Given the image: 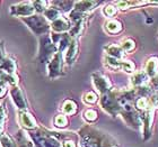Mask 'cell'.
Masks as SVG:
<instances>
[{
	"label": "cell",
	"instance_id": "obj_15",
	"mask_svg": "<svg viewBox=\"0 0 158 147\" xmlns=\"http://www.w3.org/2000/svg\"><path fill=\"white\" fill-rule=\"evenodd\" d=\"M114 5L118 10L124 11V10L135 8V7L146 6V5H158V1H148V0H146V1H139V0L132 1L131 0V1H116V2H114Z\"/></svg>",
	"mask_w": 158,
	"mask_h": 147
},
{
	"label": "cell",
	"instance_id": "obj_27",
	"mask_svg": "<svg viewBox=\"0 0 158 147\" xmlns=\"http://www.w3.org/2000/svg\"><path fill=\"white\" fill-rule=\"evenodd\" d=\"M133 107H135V110L138 111V112H140V114L149 110V109H152L150 106H149L148 98H146V97H139V98L135 99Z\"/></svg>",
	"mask_w": 158,
	"mask_h": 147
},
{
	"label": "cell",
	"instance_id": "obj_38",
	"mask_svg": "<svg viewBox=\"0 0 158 147\" xmlns=\"http://www.w3.org/2000/svg\"><path fill=\"white\" fill-rule=\"evenodd\" d=\"M9 85L6 84L5 82H0V99H3L8 93Z\"/></svg>",
	"mask_w": 158,
	"mask_h": 147
},
{
	"label": "cell",
	"instance_id": "obj_43",
	"mask_svg": "<svg viewBox=\"0 0 158 147\" xmlns=\"http://www.w3.org/2000/svg\"><path fill=\"white\" fill-rule=\"evenodd\" d=\"M1 74H2V71L0 70V79H1Z\"/></svg>",
	"mask_w": 158,
	"mask_h": 147
},
{
	"label": "cell",
	"instance_id": "obj_19",
	"mask_svg": "<svg viewBox=\"0 0 158 147\" xmlns=\"http://www.w3.org/2000/svg\"><path fill=\"white\" fill-rule=\"evenodd\" d=\"M105 51V55L111 56L113 59L116 60H125V53L123 52V49L120 47V45H115V44H109L104 47Z\"/></svg>",
	"mask_w": 158,
	"mask_h": 147
},
{
	"label": "cell",
	"instance_id": "obj_30",
	"mask_svg": "<svg viewBox=\"0 0 158 147\" xmlns=\"http://www.w3.org/2000/svg\"><path fill=\"white\" fill-rule=\"evenodd\" d=\"M98 95H97V93L94 91H87L85 93V95H82V101H84V103H86V105L88 106H93L95 105V103H97V101H98Z\"/></svg>",
	"mask_w": 158,
	"mask_h": 147
},
{
	"label": "cell",
	"instance_id": "obj_20",
	"mask_svg": "<svg viewBox=\"0 0 158 147\" xmlns=\"http://www.w3.org/2000/svg\"><path fill=\"white\" fill-rule=\"evenodd\" d=\"M15 141H16L17 147H35L34 143L31 139L30 135L27 134V131L24 130V129L17 133Z\"/></svg>",
	"mask_w": 158,
	"mask_h": 147
},
{
	"label": "cell",
	"instance_id": "obj_40",
	"mask_svg": "<svg viewBox=\"0 0 158 147\" xmlns=\"http://www.w3.org/2000/svg\"><path fill=\"white\" fill-rule=\"evenodd\" d=\"M6 118H7V108H6V105L2 103V105H0V121L5 122Z\"/></svg>",
	"mask_w": 158,
	"mask_h": 147
},
{
	"label": "cell",
	"instance_id": "obj_3",
	"mask_svg": "<svg viewBox=\"0 0 158 147\" xmlns=\"http://www.w3.org/2000/svg\"><path fill=\"white\" fill-rule=\"evenodd\" d=\"M99 103H101V107H102L103 110L112 117H116L121 114L122 106L118 101L115 90H112V91L107 92L105 95H101Z\"/></svg>",
	"mask_w": 158,
	"mask_h": 147
},
{
	"label": "cell",
	"instance_id": "obj_23",
	"mask_svg": "<svg viewBox=\"0 0 158 147\" xmlns=\"http://www.w3.org/2000/svg\"><path fill=\"white\" fill-rule=\"evenodd\" d=\"M61 110L66 116H73L78 111V105L76 103V101H73L71 99H66L62 102Z\"/></svg>",
	"mask_w": 158,
	"mask_h": 147
},
{
	"label": "cell",
	"instance_id": "obj_14",
	"mask_svg": "<svg viewBox=\"0 0 158 147\" xmlns=\"http://www.w3.org/2000/svg\"><path fill=\"white\" fill-rule=\"evenodd\" d=\"M149 80H150V78L146 74L145 71H138V72H135L132 74L131 79H130V82H131L132 88L139 89L148 85Z\"/></svg>",
	"mask_w": 158,
	"mask_h": 147
},
{
	"label": "cell",
	"instance_id": "obj_36",
	"mask_svg": "<svg viewBox=\"0 0 158 147\" xmlns=\"http://www.w3.org/2000/svg\"><path fill=\"white\" fill-rule=\"evenodd\" d=\"M148 101L150 108L156 110L158 109V91H154L152 95L148 97Z\"/></svg>",
	"mask_w": 158,
	"mask_h": 147
},
{
	"label": "cell",
	"instance_id": "obj_4",
	"mask_svg": "<svg viewBox=\"0 0 158 147\" xmlns=\"http://www.w3.org/2000/svg\"><path fill=\"white\" fill-rule=\"evenodd\" d=\"M58 53V48L50 38L49 34L44 35L40 39V51H39V60L42 63H48L51 61L53 56Z\"/></svg>",
	"mask_w": 158,
	"mask_h": 147
},
{
	"label": "cell",
	"instance_id": "obj_39",
	"mask_svg": "<svg viewBox=\"0 0 158 147\" xmlns=\"http://www.w3.org/2000/svg\"><path fill=\"white\" fill-rule=\"evenodd\" d=\"M61 146L62 147H77L76 141L71 139V138H67L64 141H61Z\"/></svg>",
	"mask_w": 158,
	"mask_h": 147
},
{
	"label": "cell",
	"instance_id": "obj_41",
	"mask_svg": "<svg viewBox=\"0 0 158 147\" xmlns=\"http://www.w3.org/2000/svg\"><path fill=\"white\" fill-rule=\"evenodd\" d=\"M6 56V52H5V45H3V42L0 41V60Z\"/></svg>",
	"mask_w": 158,
	"mask_h": 147
},
{
	"label": "cell",
	"instance_id": "obj_2",
	"mask_svg": "<svg viewBox=\"0 0 158 147\" xmlns=\"http://www.w3.org/2000/svg\"><path fill=\"white\" fill-rule=\"evenodd\" d=\"M22 21H23L35 35H39V36L48 35L49 32L51 30L50 23L44 18L43 15L34 14L33 16L26 17V18H22Z\"/></svg>",
	"mask_w": 158,
	"mask_h": 147
},
{
	"label": "cell",
	"instance_id": "obj_13",
	"mask_svg": "<svg viewBox=\"0 0 158 147\" xmlns=\"http://www.w3.org/2000/svg\"><path fill=\"white\" fill-rule=\"evenodd\" d=\"M78 53H79L78 39H73L71 44H70L69 47L64 52V57H63L64 64H67V65H73V63L76 62L77 57H78Z\"/></svg>",
	"mask_w": 158,
	"mask_h": 147
},
{
	"label": "cell",
	"instance_id": "obj_25",
	"mask_svg": "<svg viewBox=\"0 0 158 147\" xmlns=\"http://www.w3.org/2000/svg\"><path fill=\"white\" fill-rule=\"evenodd\" d=\"M53 7H56L60 13H70L73 9L75 1H52L50 2Z\"/></svg>",
	"mask_w": 158,
	"mask_h": 147
},
{
	"label": "cell",
	"instance_id": "obj_5",
	"mask_svg": "<svg viewBox=\"0 0 158 147\" xmlns=\"http://www.w3.org/2000/svg\"><path fill=\"white\" fill-rule=\"evenodd\" d=\"M120 116L125 121V124L130 127L135 128V129H139L140 127H142L141 114H140V112L135 110L132 105L123 106Z\"/></svg>",
	"mask_w": 158,
	"mask_h": 147
},
{
	"label": "cell",
	"instance_id": "obj_33",
	"mask_svg": "<svg viewBox=\"0 0 158 147\" xmlns=\"http://www.w3.org/2000/svg\"><path fill=\"white\" fill-rule=\"evenodd\" d=\"M118 11V9L116 8V6L114 3H107V5L104 6V8L102 10L103 15L105 17H107V18H110V19H113V17L116 16Z\"/></svg>",
	"mask_w": 158,
	"mask_h": 147
},
{
	"label": "cell",
	"instance_id": "obj_22",
	"mask_svg": "<svg viewBox=\"0 0 158 147\" xmlns=\"http://www.w3.org/2000/svg\"><path fill=\"white\" fill-rule=\"evenodd\" d=\"M86 19H87V17L84 18L82 20H80V21H78V23L73 24L71 29L68 32L69 36L73 39H78L79 37L81 36L82 32H84V29H85V27H86Z\"/></svg>",
	"mask_w": 158,
	"mask_h": 147
},
{
	"label": "cell",
	"instance_id": "obj_12",
	"mask_svg": "<svg viewBox=\"0 0 158 147\" xmlns=\"http://www.w3.org/2000/svg\"><path fill=\"white\" fill-rule=\"evenodd\" d=\"M50 27H51V30L52 33L56 34H66L68 33L71 27H73V24L69 20L68 17L61 16L60 18H58L56 20H54L53 23L50 24Z\"/></svg>",
	"mask_w": 158,
	"mask_h": 147
},
{
	"label": "cell",
	"instance_id": "obj_34",
	"mask_svg": "<svg viewBox=\"0 0 158 147\" xmlns=\"http://www.w3.org/2000/svg\"><path fill=\"white\" fill-rule=\"evenodd\" d=\"M0 146L1 147H17L15 138L7 134H3L0 137Z\"/></svg>",
	"mask_w": 158,
	"mask_h": 147
},
{
	"label": "cell",
	"instance_id": "obj_28",
	"mask_svg": "<svg viewBox=\"0 0 158 147\" xmlns=\"http://www.w3.org/2000/svg\"><path fill=\"white\" fill-rule=\"evenodd\" d=\"M43 16H44V18H45V19L48 20L50 24H51V23H53L54 20H56L58 18H60V17L62 16V14L60 13L56 7L51 6V7H49L45 11H44Z\"/></svg>",
	"mask_w": 158,
	"mask_h": 147
},
{
	"label": "cell",
	"instance_id": "obj_6",
	"mask_svg": "<svg viewBox=\"0 0 158 147\" xmlns=\"http://www.w3.org/2000/svg\"><path fill=\"white\" fill-rule=\"evenodd\" d=\"M63 65H64V60H63V54L56 53L53 56L51 61L48 63V75L50 79H56L63 75Z\"/></svg>",
	"mask_w": 158,
	"mask_h": 147
},
{
	"label": "cell",
	"instance_id": "obj_37",
	"mask_svg": "<svg viewBox=\"0 0 158 147\" xmlns=\"http://www.w3.org/2000/svg\"><path fill=\"white\" fill-rule=\"evenodd\" d=\"M148 85H149V88L152 89V91H158V74H156L155 76L150 78Z\"/></svg>",
	"mask_w": 158,
	"mask_h": 147
},
{
	"label": "cell",
	"instance_id": "obj_1",
	"mask_svg": "<svg viewBox=\"0 0 158 147\" xmlns=\"http://www.w3.org/2000/svg\"><path fill=\"white\" fill-rule=\"evenodd\" d=\"M78 136L80 147H118L114 138L90 125L82 126Z\"/></svg>",
	"mask_w": 158,
	"mask_h": 147
},
{
	"label": "cell",
	"instance_id": "obj_18",
	"mask_svg": "<svg viewBox=\"0 0 158 147\" xmlns=\"http://www.w3.org/2000/svg\"><path fill=\"white\" fill-rule=\"evenodd\" d=\"M104 30L110 35H118L123 30V25L120 20L115 19V18L109 19L104 24Z\"/></svg>",
	"mask_w": 158,
	"mask_h": 147
},
{
	"label": "cell",
	"instance_id": "obj_17",
	"mask_svg": "<svg viewBox=\"0 0 158 147\" xmlns=\"http://www.w3.org/2000/svg\"><path fill=\"white\" fill-rule=\"evenodd\" d=\"M99 1H76L75 2V6H73V9L78 11V13L82 14V15H88L92 10H94L96 7L99 5Z\"/></svg>",
	"mask_w": 158,
	"mask_h": 147
},
{
	"label": "cell",
	"instance_id": "obj_42",
	"mask_svg": "<svg viewBox=\"0 0 158 147\" xmlns=\"http://www.w3.org/2000/svg\"><path fill=\"white\" fill-rule=\"evenodd\" d=\"M3 130H5V122L0 121V137L3 135Z\"/></svg>",
	"mask_w": 158,
	"mask_h": 147
},
{
	"label": "cell",
	"instance_id": "obj_10",
	"mask_svg": "<svg viewBox=\"0 0 158 147\" xmlns=\"http://www.w3.org/2000/svg\"><path fill=\"white\" fill-rule=\"evenodd\" d=\"M141 119H142V128H143V141H147L152 136V124H154V118H155V110L149 109V110L142 112Z\"/></svg>",
	"mask_w": 158,
	"mask_h": 147
},
{
	"label": "cell",
	"instance_id": "obj_29",
	"mask_svg": "<svg viewBox=\"0 0 158 147\" xmlns=\"http://www.w3.org/2000/svg\"><path fill=\"white\" fill-rule=\"evenodd\" d=\"M82 118L87 124H94L98 119V112L94 108H88L82 112Z\"/></svg>",
	"mask_w": 158,
	"mask_h": 147
},
{
	"label": "cell",
	"instance_id": "obj_31",
	"mask_svg": "<svg viewBox=\"0 0 158 147\" xmlns=\"http://www.w3.org/2000/svg\"><path fill=\"white\" fill-rule=\"evenodd\" d=\"M69 124V120H68V118H67L66 114H56L54 119H53V125L56 126V128H59V129H63V128H66Z\"/></svg>",
	"mask_w": 158,
	"mask_h": 147
},
{
	"label": "cell",
	"instance_id": "obj_35",
	"mask_svg": "<svg viewBox=\"0 0 158 147\" xmlns=\"http://www.w3.org/2000/svg\"><path fill=\"white\" fill-rule=\"evenodd\" d=\"M122 71H124L129 74H133L135 72V64L130 60H123L122 61Z\"/></svg>",
	"mask_w": 158,
	"mask_h": 147
},
{
	"label": "cell",
	"instance_id": "obj_11",
	"mask_svg": "<svg viewBox=\"0 0 158 147\" xmlns=\"http://www.w3.org/2000/svg\"><path fill=\"white\" fill-rule=\"evenodd\" d=\"M18 119H19V124L24 130L31 131L37 128L36 119L34 118V116L28 110L19 111L18 112Z\"/></svg>",
	"mask_w": 158,
	"mask_h": 147
},
{
	"label": "cell",
	"instance_id": "obj_21",
	"mask_svg": "<svg viewBox=\"0 0 158 147\" xmlns=\"http://www.w3.org/2000/svg\"><path fill=\"white\" fill-rule=\"evenodd\" d=\"M143 71L149 78H152L156 74H158V56H152L146 61Z\"/></svg>",
	"mask_w": 158,
	"mask_h": 147
},
{
	"label": "cell",
	"instance_id": "obj_9",
	"mask_svg": "<svg viewBox=\"0 0 158 147\" xmlns=\"http://www.w3.org/2000/svg\"><path fill=\"white\" fill-rule=\"evenodd\" d=\"M10 97H11V100H13L14 105L16 106L18 110H28V102H27V99L24 95L23 90L18 87V85H15V87H11L10 88Z\"/></svg>",
	"mask_w": 158,
	"mask_h": 147
},
{
	"label": "cell",
	"instance_id": "obj_8",
	"mask_svg": "<svg viewBox=\"0 0 158 147\" xmlns=\"http://www.w3.org/2000/svg\"><path fill=\"white\" fill-rule=\"evenodd\" d=\"M9 14L14 17L26 18V17L33 16L35 14V10L32 5V1H27V2H19L13 5L9 8Z\"/></svg>",
	"mask_w": 158,
	"mask_h": 147
},
{
	"label": "cell",
	"instance_id": "obj_7",
	"mask_svg": "<svg viewBox=\"0 0 158 147\" xmlns=\"http://www.w3.org/2000/svg\"><path fill=\"white\" fill-rule=\"evenodd\" d=\"M92 82L94 88L99 95H105L107 92L112 91V82L105 74L101 72H94L92 74Z\"/></svg>",
	"mask_w": 158,
	"mask_h": 147
},
{
	"label": "cell",
	"instance_id": "obj_26",
	"mask_svg": "<svg viewBox=\"0 0 158 147\" xmlns=\"http://www.w3.org/2000/svg\"><path fill=\"white\" fill-rule=\"evenodd\" d=\"M120 47L123 49V52L127 54V53H132L137 48V43L133 38H130V37H125L121 41L120 43Z\"/></svg>",
	"mask_w": 158,
	"mask_h": 147
},
{
	"label": "cell",
	"instance_id": "obj_32",
	"mask_svg": "<svg viewBox=\"0 0 158 147\" xmlns=\"http://www.w3.org/2000/svg\"><path fill=\"white\" fill-rule=\"evenodd\" d=\"M32 5L34 7L35 13L39 14V15H43L44 11L49 8L50 2L49 1H45V0H37V1H32Z\"/></svg>",
	"mask_w": 158,
	"mask_h": 147
},
{
	"label": "cell",
	"instance_id": "obj_24",
	"mask_svg": "<svg viewBox=\"0 0 158 147\" xmlns=\"http://www.w3.org/2000/svg\"><path fill=\"white\" fill-rule=\"evenodd\" d=\"M103 61H104V65H105L106 69L111 70V71H120V70H122V61L123 60L120 61V60L113 59L111 56L105 55Z\"/></svg>",
	"mask_w": 158,
	"mask_h": 147
},
{
	"label": "cell",
	"instance_id": "obj_16",
	"mask_svg": "<svg viewBox=\"0 0 158 147\" xmlns=\"http://www.w3.org/2000/svg\"><path fill=\"white\" fill-rule=\"evenodd\" d=\"M0 70L2 72L10 75H15L17 71V63L16 61L10 57V56H5L0 60Z\"/></svg>",
	"mask_w": 158,
	"mask_h": 147
}]
</instances>
